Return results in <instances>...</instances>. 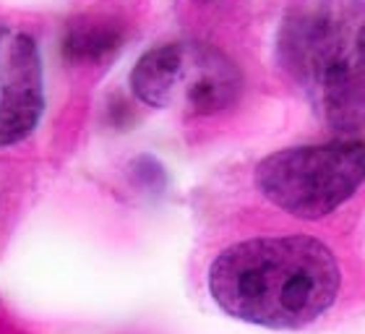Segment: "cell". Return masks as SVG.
Here are the masks:
<instances>
[{
	"label": "cell",
	"instance_id": "obj_7",
	"mask_svg": "<svg viewBox=\"0 0 365 334\" xmlns=\"http://www.w3.org/2000/svg\"><path fill=\"white\" fill-rule=\"evenodd\" d=\"M0 47H3V29H0ZM0 76H3V63H0Z\"/></svg>",
	"mask_w": 365,
	"mask_h": 334
},
{
	"label": "cell",
	"instance_id": "obj_1",
	"mask_svg": "<svg viewBox=\"0 0 365 334\" xmlns=\"http://www.w3.org/2000/svg\"><path fill=\"white\" fill-rule=\"evenodd\" d=\"M342 272L311 236L251 238L209 266V293L232 319L267 329H303L334 305Z\"/></svg>",
	"mask_w": 365,
	"mask_h": 334
},
{
	"label": "cell",
	"instance_id": "obj_6",
	"mask_svg": "<svg viewBox=\"0 0 365 334\" xmlns=\"http://www.w3.org/2000/svg\"><path fill=\"white\" fill-rule=\"evenodd\" d=\"M120 42V24H115L113 19H102V16H89V19H78L71 24L63 39V50L68 61L91 63L118 50Z\"/></svg>",
	"mask_w": 365,
	"mask_h": 334
},
{
	"label": "cell",
	"instance_id": "obj_3",
	"mask_svg": "<svg viewBox=\"0 0 365 334\" xmlns=\"http://www.w3.org/2000/svg\"><path fill=\"white\" fill-rule=\"evenodd\" d=\"M256 188L297 220H321L365 181V144L352 138L282 149L256 165Z\"/></svg>",
	"mask_w": 365,
	"mask_h": 334
},
{
	"label": "cell",
	"instance_id": "obj_2",
	"mask_svg": "<svg viewBox=\"0 0 365 334\" xmlns=\"http://www.w3.org/2000/svg\"><path fill=\"white\" fill-rule=\"evenodd\" d=\"M277 58L321 123L365 128V0H308L279 26Z\"/></svg>",
	"mask_w": 365,
	"mask_h": 334
},
{
	"label": "cell",
	"instance_id": "obj_5",
	"mask_svg": "<svg viewBox=\"0 0 365 334\" xmlns=\"http://www.w3.org/2000/svg\"><path fill=\"white\" fill-rule=\"evenodd\" d=\"M45 113V79L37 42L26 31L8 39L0 76V146L31 136Z\"/></svg>",
	"mask_w": 365,
	"mask_h": 334
},
{
	"label": "cell",
	"instance_id": "obj_4",
	"mask_svg": "<svg viewBox=\"0 0 365 334\" xmlns=\"http://www.w3.org/2000/svg\"><path fill=\"white\" fill-rule=\"evenodd\" d=\"M130 89L149 107L214 115L235 105L243 76L227 55L206 42H168L138 58Z\"/></svg>",
	"mask_w": 365,
	"mask_h": 334
}]
</instances>
